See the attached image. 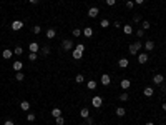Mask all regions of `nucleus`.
Instances as JSON below:
<instances>
[{
    "mask_svg": "<svg viewBox=\"0 0 166 125\" xmlns=\"http://www.w3.org/2000/svg\"><path fill=\"white\" fill-rule=\"evenodd\" d=\"M83 50H85V47L80 43V45H77L75 47V50H73V59L75 60H80L82 59V55H83Z\"/></svg>",
    "mask_w": 166,
    "mask_h": 125,
    "instance_id": "1",
    "label": "nucleus"
},
{
    "mask_svg": "<svg viewBox=\"0 0 166 125\" xmlns=\"http://www.w3.org/2000/svg\"><path fill=\"white\" fill-rule=\"evenodd\" d=\"M143 45H141V42H136V43H131V45L128 47V52H130V55H136L138 50H140Z\"/></svg>",
    "mask_w": 166,
    "mask_h": 125,
    "instance_id": "2",
    "label": "nucleus"
},
{
    "mask_svg": "<svg viewBox=\"0 0 166 125\" xmlns=\"http://www.w3.org/2000/svg\"><path fill=\"white\" fill-rule=\"evenodd\" d=\"M91 105H93V107H95V109H100V107L103 105V99H101V97H100V95H96V97H93V99H91Z\"/></svg>",
    "mask_w": 166,
    "mask_h": 125,
    "instance_id": "3",
    "label": "nucleus"
},
{
    "mask_svg": "<svg viewBox=\"0 0 166 125\" xmlns=\"http://www.w3.org/2000/svg\"><path fill=\"white\" fill-rule=\"evenodd\" d=\"M62 48H63V50H71V48H75V45H73V42H71L70 38H66V40L62 42Z\"/></svg>",
    "mask_w": 166,
    "mask_h": 125,
    "instance_id": "4",
    "label": "nucleus"
},
{
    "mask_svg": "<svg viewBox=\"0 0 166 125\" xmlns=\"http://www.w3.org/2000/svg\"><path fill=\"white\" fill-rule=\"evenodd\" d=\"M98 13H100V8H98V7H91V8H88V17H90V19H95Z\"/></svg>",
    "mask_w": 166,
    "mask_h": 125,
    "instance_id": "5",
    "label": "nucleus"
},
{
    "mask_svg": "<svg viewBox=\"0 0 166 125\" xmlns=\"http://www.w3.org/2000/svg\"><path fill=\"white\" fill-rule=\"evenodd\" d=\"M101 83H103L105 87H108L110 83H111V77H110L108 73H103V75H101Z\"/></svg>",
    "mask_w": 166,
    "mask_h": 125,
    "instance_id": "6",
    "label": "nucleus"
},
{
    "mask_svg": "<svg viewBox=\"0 0 166 125\" xmlns=\"http://www.w3.org/2000/svg\"><path fill=\"white\" fill-rule=\"evenodd\" d=\"M153 82L156 83V85H163V82H164V77L161 73H156L155 77H153Z\"/></svg>",
    "mask_w": 166,
    "mask_h": 125,
    "instance_id": "7",
    "label": "nucleus"
},
{
    "mask_svg": "<svg viewBox=\"0 0 166 125\" xmlns=\"http://www.w3.org/2000/svg\"><path fill=\"white\" fill-rule=\"evenodd\" d=\"M22 27H23V22H22V20H15V22H12V30H15V32H17V30H20Z\"/></svg>",
    "mask_w": 166,
    "mask_h": 125,
    "instance_id": "8",
    "label": "nucleus"
},
{
    "mask_svg": "<svg viewBox=\"0 0 166 125\" xmlns=\"http://www.w3.org/2000/svg\"><path fill=\"white\" fill-rule=\"evenodd\" d=\"M120 85H121V88H123V90H128V88H130V85H131V82H130L128 78H123L121 82H120Z\"/></svg>",
    "mask_w": 166,
    "mask_h": 125,
    "instance_id": "9",
    "label": "nucleus"
},
{
    "mask_svg": "<svg viewBox=\"0 0 166 125\" xmlns=\"http://www.w3.org/2000/svg\"><path fill=\"white\" fill-rule=\"evenodd\" d=\"M30 52H33V53H37L38 50H40V45H38V43L37 42H32V43H30Z\"/></svg>",
    "mask_w": 166,
    "mask_h": 125,
    "instance_id": "10",
    "label": "nucleus"
},
{
    "mask_svg": "<svg viewBox=\"0 0 166 125\" xmlns=\"http://www.w3.org/2000/svg\"><path fill=\"white\" fill-rule=\"evenodd\" d=\"M13 70H15V72H20V70H22V67H23V64H22V62L20 60H17V62H13Z\"/></svg>",
    "mask_w": 166,
    "mask_h": 125,
    "instance_id": "11",
    "label": "nucleus"
},
{
    "mask_svg": "<svg viewBox=\"0 0 166 125\" xmlns=\"http://www.w3.org/2000/svg\"><path fill=\"white\" fill-rule=\"evenodd\" d=\"M148 62V55L146 53H140L138 55V64H146Z\"/></svg>",
    "mask_w": 166,
    "mask_h": 125,
    "instance_id": "12",
    "label": "nucleus"
},
{
    "mask_svg": "<svg viewBox=\"0 0 166 125\" xmlns=\"http://www.w3.org/2000/svg\"><path fill=\"white\" fill-rule=\"evenodd\" d=\"M80 117H83V118H88L90 117V110L87 109V107H83V109L80 110Z\"/></svg>",
    "mask_w": 166,
    "mask_h": 125,
    "instance_id": "13",
    "label": "nucleus"
},
{
    "mask_svg": "<svg viewBox=\"0 0 166 125\" xmlns=\"http://www.w3.org/2000/svg\"><path fill=\"white\" fill-rule=\"evenodd\" d=\"M45 35H47V38H55V35H57V30H55V29H48V30H47V33H45Z\"/></svg>",
    "mask_w": 166,
    "mask_h": 125,
    "instance_id": "14",
    "label": "nucleus"
},
{
    "mask_svg": "<svg viewBox=\"0 0 166 125\" xmlns=\"http://www.w3.org/2000/svg\"><path fill=\"white\" fill-rule=\"evenodd\" d=\"M123 32L126 33V35H131V33H133V27L130 25V24H126V25H123Z\"/></svg>",
    "mask_w": 166,
    "mask_h": 125,
    "instance_id": "15",
    "label": "nucleus"
},
{
    "mask_svg": "<svg viewBox=\"0 0 166 125\" xmlns=\"http://www.w3.org/2000/svg\"><path fill=\"white\" fill-rule=\"evenodd\" d=\"M153 93H155V90H153L151 87H146L145 90H143V95H145V97H151Z\"/></svg>",
    "mask_w": 166,
    "mask_h": 125,
    "instance_id": "16",
    "label": "nucleus"
},
{
    "mask_svg": "<svg viewBox=\"0 0 166 125\" xmlns=\"http://www.w3.org/2000/svg\"><path fill=\"white\" fill-rule=\"evenodd\" d=\"M3 59L5 60H8V59H12V55H13V50H3Z\"/></svg>",
    "mask_w": 166,
    "mask_h": 125,
    "instance_id": "17",
    "label": "nucleus"
},
{
    "mask_svg": "<svg viewBox=\"0 0 166 125\" xmlns=\"http://www.w3.org/2000/svg\"><path fill=\"white\" fill-rule=\"evenodd\" d=\"M118 65L121 67V69H126V67L130 65V62H128L126 59H120V62H118Z\"/></svg>",
    "mask_w": 166,
    "mask_h": 125,
    "instance_id": "18",
    "label": "nucleus"
},
{
    "mask_svg": "<svg viewBox=\"0 0 166 125\" xmlns=\"http://www.w3.org/2000/svg\"><path fill=\"white\" fill-rule=\"evenodd\" d=\"M83 35H85V37H91V35H93L91 27H87V29H83Z\"/></svg>",
    "mask_w": 166,
    "mask_h": 125,
    "instance_id": "19",
    "label": "nucleus"
},
{
    "mask_svg": "<svg viewBox=\"0 0 166 125\" xmlns=\"http://www.w3.org/2000/svg\"><path fill=\"white\" fill-rule=\"evenodd\" d=\"M125 113H126V110H125L123 107H118V109H116V115H118V117H125Z\"/></svg>",
    "mask_w": 166,
    "mask_h": 125,
    "instance_id": "20",
    "label": "nucleus"
},
{
    "mask_svg": "<svg viewBox=\"0 0 166 125\" xmlns=\"http://www.w3.org/2000/svg\"><path fill=\"white\" fill-rule=\"evenodd\" d=\"M20 107H22V110H30V104L27 100H23V102H20Z\"/></svg>",
    "mask_w": 166,
    "mask_h": 125,
    "instance_id": "21",
    "label": "nucleus"
},
{
    "mask_svg": "<svg viewBox=\"0 0 166 125\" xmlns=\"http://www.w3.org/2000/svg\"><path fill=\"white\" fill-rule=\"evenodd\" d=\"M87 87L90 88V90H95V88H96V82H95V80H90V82L87 83Z\"/></svg>",
    "mask_w": 166,
    "mask_h": 125,
    "instance_id": "22",
    "label": "nucleus"
},
{
    "mask_svg": "<svg viewBox=\"0 0 166 125\" xmlns=\"http://www.w3.org/2000/svg\"><path fill=\"white\" fill-rule=\"evenodd\" d=\"M145 48H146V50H153V48H155V43L151 42V40H148V42L145 43Z\"/></svg>",
    "mask_w": 166,
    "mask_h": 125,
    "instance_id": "23",
    "label": "nucleus"
},
{
    "mask_svg": "<svg viewBox=\"0 0 166 125\" xmlns=\"http://www.w3.org/2000/svg\"><path fill=\"white\" fill-rule=\"evenodd\" d=\"M52 115H53V117H60V115H62V110L58 109V107H55V109L52 110Z\"/></svg>",
    "mask_w": 166,
    "mask_h": 125,
    "instance_id": "24",
    "label": "nucleus"
},
{
    "mask_svg": "<svg viewBox=\"0 0 166 125\" xmlns=\"http://www.w3.org/2000/svg\"><path fill=\"white\" fill-rule=\"evenodd\" d=\"M40 52H42L43 55H48V53H50V47H48V45H43L42 48H40Z\"/></svg>",
    "mask_w": 166,
    "mask_h": 125,
    "instance_id": "25",
    "label": "nucleus"
},
{
    "mask_svg": "<svg viewBox=\"0 0 166 125\" xmlns=\"http://www.w3.org/2000/svg\"><path fill=\"white\" fill-rule=\"evenodd\" d=\"M13 53H15V55H22V53H23V48H22V47H15V48H13Z\"/></svg>",
    "mask_w": 166,
    "mask_h": 125,
    "instance_id": "26",
    "label": "nucleus"
},
{
    "mask_svg": "<svg viewBox=\"0 0 166 125\" xmlns=\"http://www.w3.org/2000/svg\"><path fill=\"white\" fill-rule=\"evenodd\" d=\"M128 99H130V95H128V93H126V92H123V93H121V95H120V100H121V102H126Z\"/></svg>",
    "mask_w": 166,
    "mask_h": 125,
    "instance_id": "27",
    "label": "nucleus"
},
{
    "mask_svg": "<svg viewBox=\"0 0 166 125\" xmlns=\"http://www.w3.org/2000/svg\"><path fill=\"white\" fill-rule=\"evenodd\" d=\"M55 120H57V125H65V120H63V117H55Z\"/></svg>",
    "mask_w": 166,
    "mask_h": 125,
    "instance_id": "28",
    "label": "nucleus"
},
{
    "mask_svg": "<svg viewBox=\"0 0 166 125\" xmlns=\"http://www.w3.org/2000/svg\"><path fill=\"white\" fill-rule=\"evenodd\" d=\"M28 60H30V62H35V60H37V53L30 52V53H28Z\"/></svg>",
    "mask_w": 166,
    "mask_h": 125,
    "instance_id": "29",
    "label": "nucleus"
},
{
    "mask_svg": "<svg viewBox=\"0 0 166 125\" xmlns=\"http://www.w3.org/2000/svg\"><path fill=\"white\" fill-rule=\"evenodd\" d=\"M100 25L103 27V29H106V27H110V22H108V20H106V19H103V20L100 22Z\"/></svg>",
    "mask_w": 166,
    "mask_h": 125,
    "instance_id": "30",
    "label": "nucleus"
},
{
    "mask_svg": "<svg viewBox=\"0 0 166 125\" xmlns=\"http://www.w3.org/2000/svg\"><path fill=\"white\" fill-rule=\"evenodd\" d=\"M15 78H17V80H19V82H22V80H23V78H25V75H23V73H22V72H17V75H15Z\"/></svg>",
    "mask_w": 166,
    "mask_h": 125,
    "instance_id": "31",
    "label": "nucleus"
},
{
    "mask_svg": "<svg viewBox=\"0 0 166 125\" xmlns=\"http://www.w3.org/2000/svg\"><path fill=\"white\" fill-rule=\"evenodd\" d=\"M75 82H77V83H82V82H83V75H82V73H78L77 77H75Z\"/></svg>",
    "mask_w": 166,
    "mask_h": 125,
    "instance_id": "32",
    "label": "nucleus"
},
{
    "mask_svg": "<svg viewBox=\"0 0 166 125\" xmlns=\"http://www.w3.org/2000/svg\"><path fill=\"white\" fill-rule=\"evenodd\" d=\"M27 120H28V122H35V118H37V117H35V115L33 113H28V115H27V117H25Z\"/></svg>",
    "mask_w": 166,
    "mask_h": 125,
    "instance_id": "33",
    "label": "nucleus"
},
{
    "mask_svg": "<svg viewBox=\"0 0 166 125\" xmlns=\"http://www.w3.org/2000/svg\"><path fill=\"white\" fill-rule=\"evenodd\" d=\"M141 25H143V30H148V29H150V22H146V20H143Z\"/></svg>",
    "mask_w": 166,
    "mask_h": 125,
    "instance_id": "34",
    "label": "nucleus"
},
{
    "mask_svg": "<svg viewBox=\"0 0 166 125\" xmlns=\"http://www.w3.org/2000/svg\"><path fill=\"white\" fill-rule=\"evenodd\" d=\"M80 35H82V30H80V29H75V30H73V37H80Z\"/></svg>",
    "mask_w": 166,
    "mask_h": 125,
    "instance_id": "35",
    "label": "nucleus"
},
{
    "mask_svg": "<svg viewBox=\"0 0 166 125\" xmlns=\"http://www.w3.org/2000/svg\"><path fill=\"white\" fill-rule=\"evenodd\" d=\"M42 32V29H40V25H35L33 27V33H40Z\"/></svg>",
    "mask_w": 166,
    "mask_h": 125,
    "instance_id": "36",
    "label": "nucleus"
},
{
    "mask_svg": "<svg viewBox=\"0 0 166 125\" xmlns=\"http://www.w3.org/2000/svg\"><path fill=\"white\" fill-rule=\"evenodd\" d=\"M133 22H136V24H138V22H141V15H138V13H136V15L133 17Z\"/></svg>",
    "mask_w": 166,
    "mask_h": 125,
    "instance_id": "37",
    "label": "nucleus"
},
{
    "mask_svg": "<svg viewBox=\"0 0 166 125\" xmlns=\"http://www.w3.org/2000/svg\"><path fill=\"white\" fill-rule=\"evenodd\" d=\"M106 2V5H110V7H113L115 3H116V0H105Z\"/></svg>",
    "mask_w": 166,
    "mask_h": 125,
    "instance_id": "38",
    "label": "nucleus"
},
{
    "mask_svg": "<svg viewBox=\"0 0 166 125\" xmlns=\"http://www.w3.org/2000/svg\"><path fill=\"white\" fill-rule=\"evenodd\" d=\"M134 7V2H131V0H128L126 2V8H133Z\"/></svg>",
    "mask_w": 166,
    "mask_h": 125,
    "instance_id": "39",
    "label": "nucleus"
},
{
    "mask_svg": "<svg viewBox=\"0 0 166 125\" xmlns=\"http://www.w3.org/2000/svg\"><path fill=\"white\" fill-rule=\"evenodd\" d=\"M136 35H138V37H143V35H145V30H143V29L136 30Z\"/></svg>",
    "mask_w": 166,
    "mask_h": 125,
    "instance_id": "40",
    "label": "nucleus"
},
{
    "mask_svg": "<svg viewBox=\"0 0 166 125\" xmlns=\"http://www.w3.org/2000/svg\"><path fill=\"white\" fill-rule=\"evenodd\" d=\"M113 27H116V29H120V27H121V24H120V22H115V24H113Z\"/></svg>",
    "mask_w": 166,
    "mask_h": 125,
    "instance_id": "41",
    "label": "nucleus"
},
{
    "mask_svg": "<svg viewBox=\"0 0 166 125\" xmlns=\"http://www.w3.org/2000/svg\"><path fill=\"white\" fill-rule=\"evenodd\" d=\"M3 125H13V122H12V120H7V122L3 123Z\"/></svg>",
    "mask_w": 166,
    "mask_h": 125,
    "instance_id": "42",
    "label": "nucleus"
},
{
    "mask_svg": "<svg viewBox=\"0 0 166 125\" xmlns=\"http://www.w3.org/2000/svg\"><path fill=\"white\" fill-rule=\"evenodd\" d=\"M134 2H136V3H138V5H141V3H143V2H145V0H134Z\"/></svg>",
    "mask_w": 166,
    "mask_h": 125,
    "instance_id": "43",
    "label": "nucleus"
},
{
    "mask_svg": "<svg viewBox=\"0 0 166 125\" xmlns=\"http://www.w3.org/2000/svg\"><path fill=\"white\" fill-rule=\"evenodd\" d=\"M28 2H30V3H37L38 0H28Z\"/></svg>",
    "mask_w": 166,
    "mask_h": 125,
    "instance_id": "44",
    "label": "nucleus"
},
{
    "mask_svg": "<svg viewBox=\"0 0 166 125\" xmlns=\"http://www.w3.org/2000/svg\"><path fill=\"white\" fill-rule=\"evenodd\" d=\"M145 125H155V123H153V122H146Z\"/></svg>",
    "mask_w": 166,
    "mask_h": 125,
    "instance_id": "45",
    "label": "nucleus"
},
{
    "mask_svg": "<svg viewBox=\"0 0 166 125\" xmlns=\"http://www.w3.org/2000/svg\"><path fill=\"white\" fill-rule=\"evenodd\" d=\"M163 110H166V102H164V104H163Z\"/></svg>",
    "mask_w": 166,
    "mask_h": 125,
    "instance_id": "46",
    "label": "nucleus"
},
{
    "mask_svg": "<svg viewBox=\"0 0 166 125\" xmlns=\"http://www.w3.org/2000/svg\"><path fill=\"white\" fill-rule=\"evenodd\" d=\"M90 125H95V123H90Z\"/></svg>",
    "mask_w": 166,
    "mask_h": 125,
    "instance_id": "47",
    "label": "nucleus"
}]
</instances>
